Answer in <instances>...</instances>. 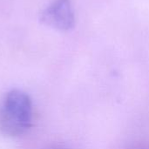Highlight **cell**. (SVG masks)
<instances>
[{
    "mask_svg": "<svg viewBox=\"0 0 149 149\" xmlns=\"http://www.w3.org/2000/svg\"><path fill=\"white\" fill-rule=\"evenodd\" d=\"M127 149H149L148 145H143V144H139V145H133Z\"/></svg>",
    "mask_w": 149,
    "mask_h": 149,
    "instance_id": "3",
    "label": "cell"
},
{
    "mask_svg": "<svg viewBox=\"0 0 149 149\" xmlns=\"http://www.w3.org/2000/svg\"><path fill=\"white\" fill-rule=\"evenodd\" d=\"M32 122V102L20 89L9 91L0 102V132L7 137L24 134Z\"/></svg>",
    "mask_w": 149,
    "mask_h": 149,
    "instance_id": "1",
    "label": "cell"
},
{
    "mask_svg": "<svg viewBox=\"0 0 149 149\" xmlns=\"http://www.w3.org/2000/svg\"><path fill=\"white\" fill-rule=\"evenodd\" d=\"M42 24L60 31H68L75 25V14L71 0H54L39 14Z\"/></svg>",
    "mask_w": 149,
    "mask_h": 149,
    "instance_id": "2",
    "label": "cell"
},
{
    "mask_svg": "<svg viewBox=\"0 0 149 149\" xmlns=\"http://www.w3.org/2000/svg\"><path fill=\"white\" fill-rule=\"evenodd\" d=\"M54 149H65V148H54Z\"/></svg>",
    "mask_w": 149,
    "mask_h": 149,
    "instance_id": "4",
    "label": "cell"
}]
</instances>
